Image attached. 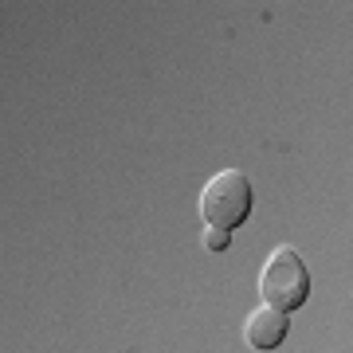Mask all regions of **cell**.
Here are the masks:
<instances>
[{
	"instance_id": "obj_4",
	"label": "cell",
	"mask_w": 353,
	"mask_h": 353,
	"mask_svg": "<svg viewBox=\"0 0 353 353\" xmlns=\"http://www.w3.org/2000/svg\"><path fill=\"white\" fill-rule=\"evenodd\" d=\"M228 243H232V232H224V228H208L204 232V248L208 252H224Z\"/></svg>"
},
{
	"instance_id": "obj_3",
	"label": "cell",
	"mask_w": 353,
	"mask_h": 353,
	"mask_svg": "<svg viewBox=\"0 0 353 353\" xmlns=\"http://www.w3.org/2000/svg\"><path fill=\"white\" fill-rule=\"evenodd\" d=\"M287 330H290V318L283 314V310H275V306H259V310L248 314L243 338H248L252 350H275V345H283Z\"/></svg>"
},
{
	"instance_id": "obj_1",
	"label": "cell",
	"mask_w": 353,
	"mask_h": 353,
	"mask_svg": "<svg viewBox=\"0 0 353 353\" xmlns=\"http://www.w3.org/2000/svg\"><path fill=\"white\" fill-rule=\"evenodd\" d=\"M259 294H263L267 306L275 310H299V306L310 299V271H306L303 255L294 248H275L271 259L259 271Z\"/></svg>"
},
{
	"instance_id": "obj_2",
	"label": "cell",
	"mask_w": 353,
	"mask_h": 353,
	"mask_svg": "<svg viewBox=\"0 0 353 353\" xmlns=\"http://www.w3.org/2000/svg\"><path fill=\"white\" fill-rule=\"evenodd\" d=\"M252 181L243 169H224V173H216L201 192V216L208 228H240L248 216H252Z\"/></svg>"
}]
</instances>
